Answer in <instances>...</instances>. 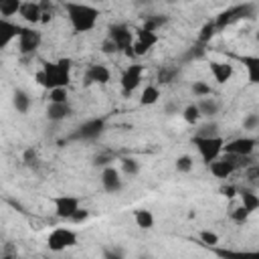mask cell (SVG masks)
Segmentation results:
<instances>
[{"instance_id":"cell-1","label":"cell","mask_w":259,"mask_h":259,"mask_svg":"<svg viewBox=\"0 0 259 259\" xmlns=\"http://www.w3.org/2000/svg\"><path fill=\"white\" fill-rule=\"evenodd\" d=\"M63 6H65V12H67L73 32L83 34V32H89L95 28L97 18H99V10L95 6L81 4V2H65Z\"/></svg>"},{"instance_id":"cell-2","label":"cell","mask_w":259,"mask_h":259,"mask_svg":"<svg viewBox=\"0 0 259 259\" xmlns=\"http://www.w3.org/2000/svg\"><path fill=\"white\" fill-rule=\"evenodd\" d=\"M34 79H36V83L40 87H45L49 91L51 89H57V87H67L71 83V75L63 73L59 69V65L57 63H51V61L42 63V67H40V71H36Z\"/></svg>"},{"instance_id":"cell-3","label":"cell","mask_w":259,"mask_h":259,"mask_svg":"<svg viewBox=\"0 0 259 259\" xmlns=\"http://www.w3.org/2000/svg\"><path fill=\"white\" fill-rule=\"evenodd\" d=\"M257 12V6L251 4V2H243V4H235V6H229L227 10L219 12L214 16V24H217V30H225L227 26H231L233 22L237 20H245V18H253Z\"/></svg>"},{"instance_id":"cell-4","label":"cell","mask_w":259,"mask_h":259,"mask_svg":"<svg viewBox=\"0 0 259 259\" xmlns=\"http://www.w3.org/2000/svg\"><path fill=\"white\" fill-rule=\"evenodd\" d=\"M192 144L196 146V150H198L202 162L208 166L210 162H214L217 158H221V154H223L227 142H225L221 136H214V138H198V136H194V138H192Z\"/></svg>"},{"instance_id":"cell-5","label":"cell","mask_w":259,"mask_h":259,"mask_svg":"<svg viewBox=\"0 0 259 259\" xmlns=\"http://www.w3.org/2000/svg\"><path fill=\"white\" fill-rule=\"evenodd\" d=\"M77 241H79V237H77V233H75L73 229L57 227V229H53V231L49 233V237H47V247H49V251L59 253V251H65V249L75 247Z\"/></svg>"},{"instance_id":"cell-6","label":"cell","mask_w":259,"mask_h":259,"mask_svg":"<svg viewBox=\"0 0 259 259\" xmlns=\"http://www.w3.org/2000/svg\"><path fill=\"white\" fill-rule=\"evenodd\" d=\"M51 202L55 206V214L63 221H71L73 214L81 208V200L75 194H59V196H53Z\"/></svg>"},{"instance_id":"cell-7","label":"cell","mask_w":259,"mask_h":259,"mask_svg":"<svg viewBox=\"0 0 259 259\" xmlns=\"http://www.w3.org/2000/svg\"><path fill=\"white\" fill-rule=\"evenodd\" d=\"M103 132H105V119H103V117H91V119L83 121V123L69 136V140H83V142H89V140H97Z\"/></svg>"},{"instance_id":"cell-8","label":"cell","mask_w":259,"mask_h":259,"mask_svg":"<svg viewBox=\"0 0 259 259\" xmlns=\"http://www.w3.org/2000/svg\"><path fill=\"white\" fill-rule=\"evenodd\" d=\"M142 75H144V67L134 63V65H127L119 77V85H121V95L123 97H130L142 83Z\"/></svg>"},{"instance_id":"cell-9","label":"cell","mask_w":259,"mask_h":259,"mask_svg":"<svg viewBox=\"0 0 259 259\" xmlns=\"http://www.w3.org/2000/svg\"><path fill=\"white\" fill-rule=\"evenodd\" d=\"M115 45H117V51L125 53L127 49L134 47V36H132V30L127 24L123 22H117V24H111L109 26V34H107Z\"/></svg>"},{"instance_id":"cell-10","label":"cell","mask_w":259,"mask_h":259,"mask_svg":"<svg viewBox=\"0 0 259 259\" xmlns=\"http://www.w3.org/2000/svg\"><path fill=\"white\" fill-rule=\"evenodd\" d=\"M40 40H42L40 30L24 28V32H22L20 38H18V53H20L22 57H32V55L36 53V49L40 47Z\"/></svg>"},{"instance_id":"cell-11","label":"cell","mask_w":259,"mask_h":259,"mask_svg":"<svg viewBox=\"0 0 259 259\" xmlns=\"http://www.w3.org/2000/svg\"><path fill=\"white\" fill-rule=\"evenodd\" d=\"M255 148H257V140L255 138L241 136V138H235V140L227 142L223 152L225 154H235V156H251Z\"/></svg>"},{"instance_id":"cell-12","label":"cell","mask_w":259,"mask_h":259,"mask_svg":"<svg viewBox=\"0 0 259 259\" xmlns=\"http://www.w3.org/2000/svg\"><path fill=\"white\" fill-rule=\"evenodd\" d=\"M101 186L105 192L109 194H117L121 188H123V180H121V174L117 168L113 166H107L101 170Z\"/></svg>"},{"instance_id":"cell-13","label":"cell","mask_w":259,"mask_h":259,"mask_svg":"<svg viewBox=\"0 0 259 259\" xmlns=\"http://www.w3.org/2000/svg\"><path fill=\"white\" fill-rule=\"evenodd\" d=\"M83 79H85V85H93V83L105 85V83H109L111 73H109V69L105 65H89Z\"/></svg>"},{"instance_id":"cell-14","label":"cell","mask_w":259,"mask_h":259,"mask_svg":"<svg viewBox=\"0 0 259 259\" xmlns=\"http://www.w3.org/2000/svg\"><path fill=\"white\" fill-rule=\"evenodd\" d=\"M24 32V26L16 24V22H10L6 18H0V47H6L12 38H20V34Z\"/></svg>"},{"instance_id":"cell-15","label":"cell","mask_w":259,"mask_h":259,"mask_svg":"<svg viewBox=\"0 0 259 259\" xmlns=\"http://www.w3.org/2000/svg\"><path fill=\"white\" fill-rule=\"evenodd\" d=\"M221 259H259V249L253 251H239V249H223V247H208Z\"/></svg>"},{"instance_id":"cell-16","label":"cell","mask_w":259,"mask_h":259,"mask_svg":"<svg viewBox=\"0 0 259 259\" xmlns=\"http://www.w3.org/2000/svg\"><path fill=\"white\" fill-rule=\"evenodd\" d=\"M210 73H212V77H214V81L219 85H225L227 81H231L235 69L227 61H210Z\"/></svg>"},{"instance_id":"cell-17","label":"cell","mask_w":259,"mask_h":259,"mask_svg":"<svg viewBox=\"0 0 259 259\" xmlns=\"http://www.w3.org/2000/svg\"><path fill=\"white\" fill-rule=\"evenodd\" d=\"M239 61L247 71L249 85H259V55H245V57H239Z\"/></svg>"},{"instance_id":"cell-18","label":"cell","mask_w":259,"mask_h":259,"mask_svg":"<svg viewBox=\"0 0 259 259\" xmlns=\"http://www.w3.org/2000/svg\"><path fill=\"white\" fill-rule=\"evenodd\" d=\"M18 16H22V20L28 22V24H38L40 18H42L40 4H38V2H22Z\"/></svg>"},{"instance_id":"cell-19","label":"cell","mask_w":259,"mask_h":259,"mask_svg":"<svg viewBox=\"0 0 259 259\" xmlns=\"http://www.w3.org/2000/svg\"><path fill=\"white\" fill-rule=\"evenodd\" d=\"M73 115L71 103H49L47 105V119L49 121H63Z\"/></svg>"},{"instance_id":"cell-20","label":"cell","mask_w":259,"mask_h":259,"mask_svg":"<svg viewBox=\"0 0 259 259\" xmlns=\"http://www.w3.org/2000/svg\"><path fill=\"white\" fill-rule=\"evenodd\" d=\"M178 75H180L178 65H162L156 73V85H170V83L176 81Z\"/></svg>"},{"instance_id":"cell-21","label":"cell","mask_w":259,"mask_h":259,"mask_svg":"<svg viewBox=\"0 0 259 259\" xmlns=\"http://www.w3.org/2000/svg\"><path fill=\"white\" fill-rule=\"evenodd\" d=\"M134 223H136L138 229H142V231H150V229H154L156 219H154V212H152V210L138 208V210H134Z\"/></svg>"},{"instance_id":"cell-22","label":"cell","mask_w":259,"mask_h":259,"mask_svg":"<svg viewBox=\"0 0 259 259\" xmlns=\"http://www.w3.org/2000/svg\"><path fill=\"white\" fill-rule=\"evenodd\" d=\"M30 103H32L30 101V95L24 89H14V93H12V105H14V109L18 113H28Z\"/></svg>"},{"instance_id":"cell-23","label":"cell","mask_w":259,"mask_h":259,"mask_svg":"<svg viewBox=\"0 0 259 259\" xmlns=\"http://www.w3.org/2000/svg\"><path fill=\"white\" fill-rule=\"evenodd\" d=\"M196 105L200 109V115H204V117H214L221 109V103L214 97H202V99H198Z\"/></svg>"},{"instance_id":"cell-24","label":"cell","mask_w":259,"mask_h":259,"mask_svg":"<svg viewBox=\"0 0 259 259\" xmlns=\"http://www.w3.org/2000/svg\"><path fill=\"white\" fill-rule=\"evenodd\" d=\"M219 30H217V24H214V18L212 20H206L202 26H200V30H198V36H196V42H200V45H204V47H208V42L212 40V36L217 34Z\"/></svg>"},{"instance_id":"cell-25","label":"cell","mask_w":259,"mask_h":259,"mask_svg":"<svg viewBox=\"0 0 259 259\" xmlns=\"http://www.w3.org/2000/svg\"><path fill=\"white\" fill-rule=\"evenodd\" d=\"M239 196H241V206H243L245 210L255 212V210L259 208V194H255L253 190L245 188V190H241V192H239Z\"/></svg>"},{"instance_id":"cell-26","label":"cell","mask_w":259,"mask_h":259,"mask_svg":"<svg viewBox=\"0 0 259 259\" xmlns=\"http://www.w3.org/2000/svg\"><path fill=\"white\" fill-rule=\"evenodd\" d=\"M166 22H168V16H162V14H148V16H144L142 30L156 32V30H158V28H162Z\"/></svg>"},{"instance_id":"cell-27","label":"cell","mask_w":259,"mask_h":259,"mask_svg":"<svg viewBox=\"0 0 259 259\" xmlns=\"http://www.w3.org/2000/svg\"><path fill=\"white\" fill-rule=\"evenodd\" d=\"M160 87L158 85H146V89L140 95V105H154L160 99Z\"/></svg>"},{"instance_id":"cell-28","label":"cell","mask_w":259,"mask_h":259,"mask_svg":"<svg viewBox=\"0 0 259 259\" xmlns=\"http://www.w3.org/2000/svg\"><path fill=\"white\" fill-rule=\"evenodd\" d=\"M22 2L20 0H2L0 2V16L8 20V16H16L20 12Z\"/></svg>"},{"instance_id":"cell-29","label":"cell","mask_w":259,"mask_h":259,"mask_svg":"<svg viewBox=\"0 0 259 259\" xmlns=\"http://www.w3.org/2000/svg\"><path fill=\"white\" fill-rule=\"evenodd\" d=\"M182 117H184V121H186L188 125H196L202 115H200V109H198L196 103H188V105L182 109Z\"/></svg>"},{"instance_id":"cell-30","label":"cell","mask_w":259,"mask_h":259,"mask_svg":"<svg viewBox=\"0 0 259 259\" xmlns=\"http://www.w3.org/2000/svg\"><path fill=\"white\" fill-rule=\"evenodd\" d=\"M190 89H192V95H194V97H200V99H202V97H210V95H212V87H210L206 81H200V79H198V81H194Z\"/></svg>"},{"instance_id":"cell-31","label":"cell","mask_w":259,"mask_h":259,"mask_svg":"<svg viewBox=\"0 0 259 259\" xmlns=\"http://www.w3.org/2000/svg\"><path fill=\"white\" fill-rule=\"evenodd\" d=\"M192 166H194V160H192V156H188V154L178 156V158H176V162H174V168H176V172H180V174L190 172V170H192Z\"/></svg>"},{"instance_id":"cell-32","label":"cell","mask_w":259,"mask_h":259,"mask_svg":"<svg viewBox=\"0 0 259 259\" xmlns=\"http://www.w3.org/2000/svg\"><path fill=\"white\" fill-rule=\"evenodd\" d=\"M136 40H140L142 45H146L148 49H152V47L158 42V34H156V32H148V30L138 28V30H136Z\"/></svg>"},{"instance_id":"cell-33","label":"cell","mask_w":259,"mask_h":259,"mask_svg":"<svg viewBox=\"0 0 259 259\" xmlns=\"http://www.w3.org/2000/svg\"><path fill=\"white\" fill-rule=\"evenodd\" d=\"M49 103H69V91L67 87H57L49 91Z\"/></svg>"},{"instance_id":"cell-34","label":"cell","mask_w":259,"mask_h":259,"mask_svg":"<svg viewBox=\"0 0 259 259\" xmlns=\"http://www.w3.org/2000/svg\"><path fill=\"white\" fill-rule=\"evenodd\" d=\"M121 172L127 174V176H138L140 162L136 158H121Z\"/></svg>"},{"instance_id":"cell-35","label":"cell","mask_w":259,"mask_h":259,"mask_svg":"<svg viewBox=\"0 0 259 259\" xmlns=\"http://www.w3.org/2000/svg\"><path fill=\"white\" fill-rule=\"evenodd\" d=\"M196 136H198V138H214V136H219V125H217L214 121L202 123V125L196 130Z\"/></svg>"},{"instance_id":"cell-36","label":"cell","mask_w":259,"mask_h":259,"mask_svg":"<svg viewBox=\"0 0 259 259\" xmlns=\"http://www.w3.org/2000/svg\"><path fill=\"white\" fill-rule=\"evenodd\" d=\"M111 162H113V154H109V152H101L91 158V164L95 168H107V166H111Z\"/></svg>"},{"instance_id":"cell-37","label":"cell","mask_w":259,"mask_h":259,"mask_svg":"<svg viewBox=\"0 0 259 259\" xmlns=\"http://www.w3.org/2000/svg\"><path fill=\"white\" fill-rule=\"evenodd\" d=\"M198 239H200V245H204V247H217L219 245V235L212 233V231H208V229L200 231L198 233Z\"/></svg>"},{"instance_id":"cell-38","label":"cell","mask_w":259,"mask_h":259,"mask_svg":"<svg viewBox=\"0 0 259 259\" xmlns=\"http://www.w3.org/2000/svg\"><path fill=\"white\" fill-rule=\"evenodd\" d=\"M204 55H206V47H204V45H200V42H194V45L186 51L184 59H186V61H192V59H202Z\"/></svg>"},{"instance_id":"cell-39","label":"cell","mask_w":259,"mask_h":259,"mask_svg":"<svg viewBox=\"0 0 259 259\" xmlns=\"http://www.w3.org/2000/svg\"><path fill=\"white\" fill-rule=\"evenodd\" d=\"M101 257L103 259H125V255L119 247H109V245H105L101 249Z\"/></svg>"},{"instance_id":"cell-40","label":"cell","mask_w":259,"mask_h":259,"mask_svg":"<svg viewBox=\"0 0 259 259\" xmlns=\"http://www.w3.org/2000/svg\"><path fill=\"white\" fill-rule=\"evenodd\" d=\"M243 130H247V132L259 130V113H247L243 117Z\"/></svg>"},{"instance_id":"cell-41","label":"cell","mask_w":259,"mask_h":259,"mask_svg":"<svg viewBox=\"0 0 259 259\" xmlns=\"http://www.w3.org/2000/svg\"><path fill=\"white\" fill-rule=\"evenodd\" d=\"M249 210H245L243 206H237L235 210H231V221H235V223H239V225H243L247 219H249Z\"/></svg>"},{"instance_id":"cell-42","label":"cell","mask_w":259,"mask_h":259,"mask_svg":"<svg viewBox=\"0 0 259 259\" xmlns=\"http://www.w3.org/2000/svg\"><path fill=\"white\" fill-rule=\"evenodd\" d=\"M22 162H24L26 166H36V164H38V154H36V150L26 148L24 154H22Z\"/></svg>"},{"instance_id":"cell-43","label":"cell","mask_w":259,"mask_h":259,"mask_svg":"<svg viewBox=\"0 0 259 259\" xmlns=\"http://www.w3.org/2000/svg\"><path fill=\"white\" fill-rule=\"evenodd\" d=\"M101 51H103L105 55H113V53H117V45L107 36V38L101 42Z\"/></svg>"},{"instance_id":"cell-44","label":"cell","mask_w":259,"mask_h":259,"mask_svg":"<svg viewBox=\"0 0 259 259\" xmlns=\"http://www.w3.org/2000/svg\"><path fill=\"white\" fill-rule=\"evenodd\" d=\"M57 65H59V69H61L63 73L71 75V69H73V61H71L69 57H61V59L57 61Z\"/></svg>"},{"instance_id":"cell-45","label":"cell","mask_w":259,"mask_h":259,"mask_svg":"<svg viewBox=\"0 0 259 259\" xmlns=\"http://www.w3.org/2000/svg\"><path fill=\"white\" fill-rule=\"evenodd\" d=\"M87 219H89V210L81 206V208H79V210H77V212L73 214V219H71V223H77V225H79V223H85Z\"/></svg>"},{"instance_id":"cell-46","label":"cell","mask_w":259,"mask_h":259,"mask_svg":"<svg viewBox=\"0 0 259 259\" xmlns=\"http://www.w3.org/2000/svg\"><path fill=\"white\" fill-rule=\"evenodd\" d=\"M225 198H233V196H237V188L233 186V184H225V186H221V190H219Z\"/></svg>"},{"instance_id":"cell-47","label":"cell","mask_w":259,"mask_h":259,"mask_svg":"<svg viewBox=\"0 0 259 259\" xmlns=\"http://www.w3.org/2000/svg\"><path fill=\"white\" fill-rule=\"evenodd\" d=\"M245 176H247V180H257V178H259V164L249 166V168L245 170Z\"/></svg>"},{"instance_id":"cell-48","label":"cell","mask_w":259,"mask_h":259,"mask_svg":"<svg viewBox=\"0 0 259 259\" xmlns=\"http://www.w3.org/2000/svg\"><path fill=\"white\" fill-rule=\"evenodd\" d=\"M148 51H150V49H148L146 45H142L140 40H134V53H136V57H144Z\"/></svg>"},{"instance_id":"cell-49","label":"cell","mask_w":259,"mask_h":259,"mask_svg":"<svg viewBox=\"0 0 259 259\" xmlns=\"http://www.w3.org/2000/svg\"><path fill=\"white\" fill-rule=\"evenodd\" d=\"M164 111H166V115H174V113H178V105L176 103H166Z\"/></svg>"},{"instance_id":"cell-50","label":"cell","mask_w":259,"mask_h":259,"mask_svg":"<svg viewBox=\"0 0 259 259\" xmlns=\"http://www.w3.org/2000/svg\"><path fill=\"white\" fill-rule=\"evenodd\" d=\"M51 20H53V12H42L40 22H42V24H47V22H51Z\"/></svg>"},{"instance_id":"cell-51","label":"cell","mask_w":259,"mask_h":259,"mask_svg":"<svg viewBox=\"0 0 259 259\" xmlns=\"http://www.w3.org/2000/svg\"><path fill=\"white\" fill-rule=\"evenodd\" d=\"M2 259H18V257H16V255H12V253H4V255H2Z\"/></svg>"},{"instance_id":"cell-52","label":"cell","mask_w":259,"mask_h":259,"mask_svg":"<svg viewBox=\"0 0 259 259\" xmlns=\"http://www.w3.org/2000/svg\"><path fill=\"white\" fill-rule=\"evenodd\" d=\"M53 259H71V257H53Z\"/></svg>"},{"instance_id":"cell-53","label":"cell","mask_w":259,"mask_h":259,"mask_svg":"<svg viewBox=\"0 0 259 259\" xmlns=\"http://www.w3.org/2000/svg\"><path fill=\"white\" fill-rule=\"evenodd\" d=\"M138 259H152V257H146V255H142V257H138Z\"/></svg>"},{"instance_id":"cell-54","label":"cell","mask_w":259,"mask_h":259,"mask_svg":"<svg viewBox=\"0 0 259 259\" xmlns=\"http://www.w3.org/2000/svg\"><path fill=\"white\" fill-rule=\"evenodd\" d=\"M257 40H259V32H257Z\"/></svg>"},{"instance_id":"cell-55","label":"cell","mask_w":259,"mask_h":259,"mask_svg":"<svg viewBox=\"0 0 259 259\" xmlns=\"http://www.w3.org/2000/svg\"><path fill=\"white\" fill-rule=\"evenodd\" d=\"M18 259H22V257H18Z\"/></svg>"}]
</instances>
